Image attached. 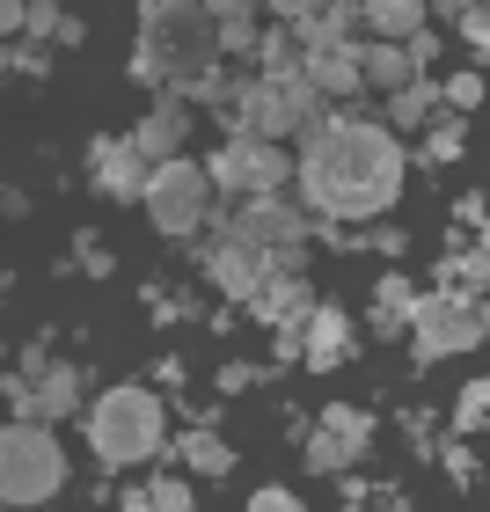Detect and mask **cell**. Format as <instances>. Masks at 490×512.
Returning a JSON list of instances; mask_svg holds the SVG:
<instances>
[{"label":"cell","mask_w":490,"mask_h":512,"mask_svg":"<svg viewBox=\"0 0 490 512\" xmlns=\"http://www.w3.org/2000/svg\"><path fill=\"white\" fill-rule=\"evenodd\" d=\"M483 256H490V227H483Z\"/></svg>","instance_id":"obj_28"},{"label":"cell","mask_w":490,"mask_h":512,"mask_svg":"<svg viewBox=\"0 0 490 512\" xmlns=\"http://www.w3.org/2000/svg\"><path fill=\"white\" fill-rule=\"evenodd\" d=\"M205 278H213L227 300H256V293L271 286V264H264V249H249V242H235V235H220L213 256H205Z\"/></svg>","instance_id":"obj_11"},{"label":"cell","mask_w":490,"mask_h":512,"mask_svg":"<svg viewBox=\"0 0 490 512\" xmlns=\"http://www.w3.org/2000/svg\"><path fill=\"white\" fill-rule=\"evenodd\" d=\"M66 483V447L52 439V425H37V417H8V432H0V491H8L15 512L44 505Z\"/></svg>","instance_id":"obj_4"},{"label":"cell","mask_w":490,"mask_h":512,"mask_svg":"<svg viewBox=\"0 0 490 512\" xmlns=\"http://www.w3.org/2000/svg\"><path fill=\"white\" fill-rule=\"evenodd\" d=\"M308 81L322 88V96H366V44L337 37V30H315L308 37Z\"/></svg>","instance_id":"obj_8"},{"label":"cell","mask_w":490,"mask_h":512,"mask_svg":"<svg viewBox=\"0 0 490 512\" xmlns=\"http://www.w3.org/2000/svg\"><path fill=\"white\" fill-rule=\"evenodd\" d=\"M425 22H432L425 0H373V8H366L373 44H417V37H425Z\"/></svg>","instance_id":"obj_15"},{"label":"cell","mask_w":490,"mask_h":512,"mask_svg":"<svg viewBox=\"0 0 490 512\" xmlns=\"http://www.w3.org/2000/svg\"><path fill=\"white\" fill-rule=\"evenodd\" d=\"M30 512H37V505H30Z\"/></svg>","instance_id":"obj_29"},{"label":"cell","mask_w":490,"mask_h":512,"mask_svg":"<svg viewBox=\"0 0 490 512\" xmlns=\"http://www.w3.org/2000/svg\"><path fill=\"white\" fill-rule=\"evenodd\" d=\"M220 8H198V0H154L139 8V52H132V81L169 88V96H191L220 74Z\"/></svg>","instance_id":"obj_2"},{"label":"cell","mask_w":490,"mask_h":512,"mask_svg":"<svg viewBox=\"0 0 490 512\" xmlns=\"http://www.w3.org/2000/svg\"><path fill=\"white\" fill-rule=\"evenodd\" d=\"M300 359H308L315 374L344 366V359H352V315H344V308H330V300H315L308 330H300Z\"/></svg>","instance_id":"obj_13"},{"label":"cell","mask_w":490,"mask_h":512,"mask_svg":"<svg viewBox=\"0 0 490 512\" xmlns=\"http://www.w3.org/2000/svg\"><path fill=\"white\" fill-rule=\"evenodd\" d=\"M366 439H373L366 417L330 403V410H322V425H315V439H308V469H352V461L366 454Z\"/></svg>","instance_id":"obj_10"},{"label":"cell","mask_w":490,"mask_h":512,"mask_svg":"<svg viewBox=\"0 0 490 512\" xmlns=\"http://www.w3.org/2000/svg\"><path fill=\"white\" fill-rule=\"evenodd\" d=\"M147 491H154V512H191V483H176V476H154Z\"/></svg>","instance_id":"obj_25"},{"label":"cell","mask_w":490,"mask_h":512,"mask_svg":"<svg viewBox=\"0 0 490 512\" xmlns=\"http://www.w3.org/2000/svg\"><path fill=\"white\" fill-rule=\"evenodd\" d=\"M439 103H447V88H439V81H417V88H403V96L388 103V125H439V118H432Z\"/></svg>","instance_id":"obj_20"},{"label":"cell","mask_w":490,"mask_h":512,"mask_svg":"<svg viewBox=\"0 0 490 512\" xmlns=\"http://www.w3.org/2000/svg\"><path fill=\"white\" fill-rule=\"evenodd\" d=\"M205 169H213V191H235V198H278V183H300V161L271 139H227Z\"/></svg>","instance_id":"obj_7"},{"label":"cell","mask_w":490,"mask_h":512,"mask_svg":"<svg viewBox=\"0 0 490 512\" xmlns=\"http://www.w3.org/2000/svg\"><path fill=\"white\" fill-rule=\"evenodd\" d=\"M147 220L161 235H198L213 220V169L198 161H161L154 183H147Z\"/></svg>","instance_id":"obj_6"},{"label":"cell","mask_w":490,"mask_h":512,"mask_svg":"<svg viewBox=\"0 0 490 512\" xmlns=\"http://www.w3.org/2000/svg\"><path fill=\"white\" fill-rule=\"evenodd\" d=\"M88 447H96L103 469H139V461H154L169 447V417H161V395L154 388H110L96 395V410H88Z\"/></svg>","instance_id":"obj_3"},{"label":"cell","mask_w":490,"mask_h":512,"mask_svg":"<svg viewBox=\"0 0 490 512\" xmlns=\"http://www.w3.org/2000/svg\"><path fill=\"white\" fill-rule=\"evenodd\" d=\"M439 88H447V110H454V118H469V110L483 103V74H454V81H439Z\"/></svg>","instance_id":"obj_24"},{"label":"cell","mask_w":490,"mask_h":512,"mask_svg":"<svg viewBox=\"0 0 490 512\" xmlns=\"http://www.w3.org/2000/svg\"><path fill=\"white\" fill-rule=\"evenodd\" d=\"M220 52L227 59H256L264 52V15L242 8V0H220Z\"/></svg>","instance_id":"obj_17"},{"label":"cell","mask_w":490,"mask_h":512,"mask_svg":"<svg viewBox=\"0 0 490 512\" xmlns=\"http://www.w3.org/2000/svg\"><path fill=\"white\" fill-rule=\"evenodd\" d=\"M417 81H425V66H417L410 44H366V88H381V96L395 103V96L417 88Z\"/></svg>","instance_id":"obj_14"},{"label":"cell","mask_w":490,"mask_h":512,"mask_svg":"<svg viewBox=\"0 0 490 512\" xmlns=\"http://www.w3.org/2000/svg\"><path fill=\"white\" fill-rule=\"evenodd\" d=\"M0 30L22 37V30H30V8H22V0H8V8H0Z\"/></svg>","instance_id":"obj_27"},{"label":"cell","mask_w":490,"mask_h":512,"mask_svg":"<svg viewBox=\"0 0 490 512\" xmlns=\"http://www.w3.org/2000/svg\"><path fill=\"white\" fill-rule=\"evenodd\" d=\"M176 454H183V461H191V469H198V476H213V483H220L227 469H235V454H227V439H220V432H205V425H198L191 439H176Z\"/></svg>","instance_id":"obj_19"},{"label":"cell","mask_w":490,"mask_h":512,"mask_svg":"<svg viewBox=\"0 0 490 512\" xmlns=\"http://www.w3.org/2000/svg\"><path fill=\"white\" fill-rule=\"evenodd\" d=\"M403 139L373 118H330L300 147V205L322 220H381L403 198Z\"/></svg>","instance_id":"obj_1"},{"label":"cell","mask_w":490,"mask_h":512,"mask_svg":"<svg viewBox=\"0 0 490 512\" xmlns=\"http://www.w3.org/2000/svg\"><path fill=\"white\" fill-rule=\"evenodd\" d=\"M88 176H96V191L118 198V205H147V183H154L147 154L132 147V132L125 139H96V147H88Z\"/></svg>","instance_id":"obj_9"},{"label":"cell","mask_w":490,"mask_h":512,"mask_svg":"<svg viewBox=\"0 0 490 512\" xmlns=\"http://www.w3.org/2000/svg\"><path fill=\"white\" fill-rule=\"evenodd\" d=\"M461 147H469V139H461V118H447V125L425 132V161H461Z\"/></svg>","instance_id":"obj_22"},{"label":"cell","mask_w":490,"mask_h":512,"mask_svg":"<svg viewBox=\"0 0 490 512\" xmlns=\"http://www.w3.org/2000/svg\"><path fill=\"white\" fill-rule=\"evenodd\" d=\"M183 132H191V103H183V96H161L147 118H139L132 147L147 154V169H161V161H183V154H176V147H183Z\"/></svg>","instance_id":"obj_12"},{"label":"cell","mask_w":490,"mask_h":512,"mask_svg":"<svg viewBox=\"0 0 490 512\" xmlns=\"http://www.w3.org/2000/svg\"><path fill=\"white\" fill-rule=\"evenodd\" d=\"M37 388V425H52V417H74L81 410V374L74 366H52L44 381H30Z\"/></svg>","instance_id":"obj_18"},{"label":"cell","mask_w":490,"mask_h":512,"mask_svg":"<svg viewBox=\"0 0 490 512\" xmlns=\"http://www.w3.org/2000/svg\"><path fill=\"white\" fill-rule=\"evenodd\" d=\"M410 315H417V286L403 271H381L373 278V330L395 337V330H410Z\"/></svg>","instance_id":"obj_16"},{"label":"cell","mask_w":490,"mask_h":512,"mask_svg":"<svg viewBox=\"0 0 490 512\" xmlns=\"http://www.w3.org/2000/svg\"><path fill=\"white\" fill-rule=\"evenodd\" d=\"M410 337H417V359H454V352H476L490 337V308L461 293H417V315H410Z\"/></svg>","instance_id":"obj_5"},{"label":"cell","mask_w":490,"mask_h":512,"mask_svg":"<svg viewBox=\"0 0 490 512\" xmlns=\"http://www.w3.org/2000/svg\"><path fill=\"white\" fill-rule=\"evenodd\" d=\"M476 425H490V381H469L454 403V432H476Z\"/></svg>","instance_id":"obj_21"},{"label":"cell","mask_w":490,"mask_h":512,"mask_svg":"<svg viewBox=\"0 0 490 512\" xmlns=\"http://www.w3.org/2000/svg\"><path fill=\"white\" fill-rule=\"evenodd\" d=\"M249 512H300V498H293V491H278V483H264V491L249 498Z\"/></svg>","instance_id":"obj_26"},{"label":"cell","mask_w":490,"mask_h":512,"mask_svg":"<svg viewBox=\"0 0 490 512\" xmlns=\"http://www.w3.org/2000/svg\"><path fill=\"white\" fill-rule=\"evenodd\" d=\"M454 22H461V37H469V52L490 66V8H454Z\"/></svg>","instance_id":"obj_23"}]
</instances>
